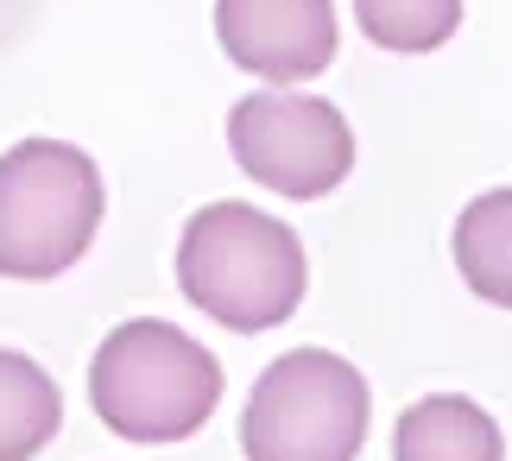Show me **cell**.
Instances as JSON below:
<instances>
[{
  "mask_svg": "<svg viewBox=\"0 0 512 461\" xmlns=\"http://www.w3.org/2000/svg\"><path fill=\"white\" fill-rule=\"evenodd\" d=\"M392 461H506V436L475 398L430 392L399 417Z\"/></svg>",
  "mask_w": 512,
  "mask_h": 461,
  "instance_id": "7",
  "label": "cell"
},
{
  "mask_svg": "<svg viewBox=\"0 0 512 461\" xmlns=\"http://www.w3.org/2000/svg\"><path fill=\"white\" fill-rule=\"evenodd\" d=\"M449 253H456L462 285L494 310H512V184L475 196L456 215V234H449Z\"/></svg>",
  "mask_w": 512,
  "mask_h": 461,
  "instance_id": "8",
  "label": "cell"
},
{
  "mask_svg": "<svg viewBox=\"0 0 512 461\" xmlns=\"http://www.w3.org/2000/svg\"><path fill=\"white\" fill-rule=\"evenodd\" d=\"M228 152L272 196L317 203L354 171V127L323 95L253 89L228 108Z\"/></svg>",
  "mask_w": 512,
  "mask_h": 461,
  "instance_id": "5",
  "label": "cell"
},
{
  "mask_svg": "<svg viewBox=\"0 0 512 461\" xmlns=\"http://www.w3.org/2000/svg\"><path fill=\"white\" fill-rule=\"evenodd\" d=\"M367 379L329 348H291L253 379L241 411L247 461H361L367 449Z\"/></svg>",
  "mask_w": 512,
  "mask_h": 461,
  "instance_id": "4",
  "label": "cell"
},
{
  "mask_svg": "<svg viewBox=\"0 0 512 461\" xmlns=\"http://www.w3.org/2000/svg\"><path fill=\"white\" fill-rule=\"evenodd\" d=\"M64 424V392L32 354L0 348V461H32Z\"/></svg>",
  "mask_w": 512,
  "mask_h": 461,
  "instance_id": "9",
  "label": "cell"
},
{
  "mask_svg": "<svg viewBox=\"0 0 512 461\" xmlns=\"http://www.w3.org/2000/svg\"><path fill=\"white\" fill-rule=\"evenodd\" d=\"M367 45L399 51V57H424L456 38L462 26V0H354Z\"/></svg>",
  "mask_w": 512,
  "mask_h": 461,
  "instance_id": "10",
  "label": "cell"
},
{
  "mask_svg": "<svg viewBox=\"0 0 512 461\" xmlns=\"http://www.w3.org/2000/svg\"><path fill=\"white\" fill-rule=\"evenodd\" d=\"M102 171L70 139H19L0 152V278H64L102 228Z\"/></svg>",
  "mask_w": 512,
  "mask_h": 461,
  "instance_id": "3",
  "label": "cell"
},
{
  "mask_svg": "<svg viewBox=\"0 0 512 461\" xmlns=\"http://www.w3.org/2000/svg\"><path fill=\"white\" fill-rule=\"evenodd\" d=\"M89 405L127 443H184L222 405V360L159 316H133L89 360Z\"/></svg>",
  "mask_w": 512,
  "mask_h": 461,
  "instance_id": "2",
  "label": "cell"
},
{
  "mask_svg": "<svg viewBox=\"0 0 512 461\" xmlns=\"http://www.w3.org/2000/svg\"><path fill=\"white\" fill-rule=\"evenodd\" d=\"M177 285L203 316L234 335H260L298 316L310 259L291 222L247 203H209L184 222L177 240Z\"/></svg>",
  "mask_w": 512,
  "mask_h": 461,
  "instance_id": "1",
  "label": "cell"
},
{
  "mask_svg": "<svg viewBox=\"0 0 512 461\" xmlns=\"http://www.w3.org/2000/svg\"><path fill=\"white\" fill-rule=\"evenodd\" d=\"M215 38L228 64L266 89H298L336 64V7L329 0H215Z\"/></svg>",
  "mask_w": 512,
  "mask_h": 461,
  "instance_id": "6",
  "label": "cell"
}]
</instances>
